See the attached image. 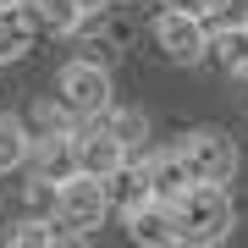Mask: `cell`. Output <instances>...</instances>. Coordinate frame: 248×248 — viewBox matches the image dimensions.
Wrapping results in <instances>:
<instances>
[{"mask_svg":"<svg viewBox=\"0 0 248 248\" xmlns=\"http://www.w3.org/2000/svg\"><path fill=\"white\" fill-rule=\"evenodd\" d=\"M232 78H237V83H243V94H248V61H243L237 72H232Z\"/></svg>","mask_w":248,"mask_h":248,"instance_id":"cell-18","label":"cell"},{"mask_svg":"<svg viewBox=\"0 0 248 248\" xmlns=\"http://www.w3.org/2000/svg\"><path fill=\"white\" fill-rule=\"evenodd\" d=\"M122 221H127V237H133L138 248H177V243H182L177 210H171L166 199H143V204H133Z\"/></svg>","mask_w":248,"mask_h":248,"instance_id":"cell-6","label":"cell"},{"mask_svg":"<svg viewBox=\"0 0 248 248\" xmlns=\"http://www.w3.org/2000/svg\"><path fill=\"white\" fill-rule=\"evenodd\" d=\"M105 182V204L110 210H133V204H143L149 199V177H143V160H122V166L110 171V177H99Z\"/></svg>","mask_w":248,"mask_h":248,"instance_id":"cell-10","label":"cell"},{"mask_svg":"<svg viewBox=\"0 0 248 248\" xmlns=\"http://www.w3.org/2000/svg\"><path fill=\"white\" fill-rule=\"evenodd\" d=\"M166 6H177V11H193V17H204V11H210V0H166Z\"/></svg>","mask_w":248,"mask_h":248,"instance_id":"cell-17","label":"cell"},{"mask_svg":"<svg viewBox=\"0 0 248 248\" xmlns=\"http://www.w3.org/2000/svg\"><path fill=\"white\" fill-rule=\"evenodd\" d=\"M243 28H248V22H243Z\"/></svg>","mask_w":248,"mask_h":248,"instance_id":"cell-21","label":"cell"},{"mask_svg":"<svg viewBox=\"0 0 248 248\" xmlns=\"http://www.w3.org/2000/svg\"><path fill=\"white\" fill-rule=\"evenodd\" d=\"M22 171H33V182H61L78 171V160H72V127H50V133H39L28 143V160Z\"/></svg>","mask_w":248,"mask_h":248,"instance_id":"cell-7","label":"cell"},{"mask_svg":"<svg viewBox=\"0 0 248 248\" xmlns=\"http://www.w3.org/2000/svg\"><path fill=\"white\" fill-rule=\"evenodd\" d=\"M83 6H89V11H105V6H110V0H83Z\"/></svg>","mask_w":248,"mask_h":248,"instance_id":"cell-19","label":"cell"},{"mask_svg":"<svg viewBox=\"0 0 248 248\" xmlns=\"http://www.w3.org/2000/svg\"><path fill=\"white\" fill-rule=\"evenodd\" d=\"M99 122H105V127H110V133H116V138H122V143H127V149H133V143H138L143 133H149V122H143V116H138V110H122V105H116V99H110V105H105V110H99Z\"/></svg>","mask_w":248,"mask_h":248,"instance_id":"cell-15","label":"cell"},{"mask_svg":"<svg viewBox=\"0 0 248 248\" xmlns=\"http://www.w3.org/2000/svg\"><path fill=\"white\" fill-rule=\"evenodd\" d=\"M143 177H149V199H166V204L193 182L182 149H149V155H143Z\"/></svg>","mask_w":248,"mask_h":248,"instance_id":"cell-8","label":"cell"},{"mask_svg":"<svg viewBox=\"0 0 248 248\" xmlns=\"http://www.w3.org/2000/svg\"><path fill=\"white\" fill-rule=\"evenodd\" d=\"M28 22H33V33H78L83 17H89V6L83 0H22Z\"/></svg>","mask_w":248,"mask_h":248,"instance_id":"cell-9","label":"cell"},{"mask_svg":"<svg viewBox=\"0 0 248 248\" xmlns=\"http://www.w3.org/2000/svg\"><path fill=\"white\" fill-rule=\"evenodd\" d=\"M28 127L17 122V116H0V177H11V171H22L28 160Z\"/></svg>","mask_w":248,"mask_h":248,"instance_id":"cell-13","label":"cell"},{"mask_svg":"<svg viewBox=\"0 0 248 248\" xmlns=\"http://www.w3.org/2000/svg\"><path fill=\"white\" fill-rule=\"evenodd\" d=\"M110 99H116L110 72H105V61H94V55H78V61H66L61 72H55V105H61L66 116H78V122L99 116Z\"/></svg>","mask_w":248,"mask_h":248,"instance_id":"cell-3","label":"cell"},{"mask_svg":"<svg viewBox=\"0 0 248 248\" xmlns=\"http://www.w3.org/2000/svg\"><path fill=\"white\" fill-rule=\"evenodd\" d=\"M0 6H22V0H0Z\"/></svg>","mask_w":248,"mask_h":248,"instance_id":"cell-20","label":"cell"},{"mask_svg":"<svg viewBox=\"0 0 248 248\" xmlns=\"http://www.w3.org/2000/svg\"><path fill=\"white\" fill-rule=\"evenodd\" d=\"M177 149H182L187 177H193V182H232V177H237V166H243L237 138H232L226 127H199V133H187Z\"/></svg>","mask_w":248,"mask_h":248,"instance_id":"cell-4","label":"cell"},{"mask_svg":"<svg viewBox=\"0 0 248 248\" xmlns=\"http://www.w3.org/2000/svg\"><path fill=\"white\" fill-rule=\"evenodd\" d=\"M6 237H11V248H55V243H66V237H61V226H55V221H39V215L17 221Z\"/></svg>","mask_w":248,"mask_h":248,"instance_id":"cell-14","label":"cell"},{"mask_svg":"<svg viewBox=\"0 0 248 248\" xmlns=\"http://www.w3.org/2000/svg\"><path fill=\"white\" fill-rule=\"evenodd\" d=\"M204 61H215L232 78L248 61V28H210V45H204Z\"/></svg>","mask_w":248,"mask_h":248,"instance_id":"cell-12","label":"cell"},{"mask_svg":"<svg viewBox=\"0 0 248 248\" xmlns=\"http://www.w3.org/2000/svg\"><path fill=\"white\" fill-rule=\"evenodd\" d=\"M50 204H55L50 221L61 226V237H66V243L94 237V226L110 215V204H105V182H99V177H83V171H72V177L55 182Z\"/></svg>","mask_w":248,"mask_h":248,"instance_id":"cell-2","label":"cell"},{"mask_svg":"<svg viewBox=\"0 0 248 248\" xmlns=\"http://www.w3.org/2000/svg\"><path fill=\"white\" fill-rule=\"evenodd\" d=\"M28 45H33V22H28L22 6H0V66L22 61Z\"/></svg>","mask_w":248,"mask_h":248,"instance_id":"cell-11","label":"cell"},{"mask_svg":"<svg viewBox=\"0 0 248 248\" xmlns=\"http://www.w3.org/2000/svg\"><path fill=\"white\" fill-rule=\"evenodd\" d=\"M171 210H177V232L182 243L193 248H215L232 237V226H237V204H232L226 182H187L177 199H171Z\"/></svg>","mask_w":248,"mask_h":248,"instance_id":"cell-1","label":"cell"},{"mask_svg":"<svg viewBox=\"0 0 248 248\" xmlns=\"http://www.w3.org/2000/svg\"><path fill=\"white\" fill-rule=\"evenodd\" d=\"M248 22V0H210L204 28H243Z\"/></svg>","mask_w":248,"mask_h":248,"instance_id":"cell-16","label":"cell"},{"mask_svg":"<svg viewBox=\"0 0 248 248\" xmlns=\"http://www.w3.org/2000/svg\"><path fill=\"white\" fill-rule=\"evenodd\" d=\"M155 45L166 50V61L199 66V61H204V45H210V28H204V17H193V11L166 6V11L155 17Z\"/></svg>","mask_w":248,"mask_h":248,"instance_id":"cell-5","label":"cell"}]
</instances>
